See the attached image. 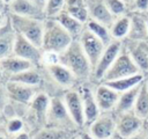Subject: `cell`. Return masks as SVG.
<instances>
[{
  "label": "cell",
  "instance_id": "cell-22",
  "mask_svg": "<svg viewBox=\"0 0 148 139\" xmlns=\"http://www.w3.org/2000/svg\"><path fill=\"white\" fill-rule=\"evenodd\" d=\"M32 66L34 65L30 61H28L23 58H20L15 54H12V56L6 57V58L0 60V67H1V70L3 72V75L7 80L12 75L17 74L22 71H25V70H28Z\"/></svg>",
  "mask_w": 148,
  "mask_h": 139
},
{
  "label": "cell",
  "instance_id": "cell-52",
  "mask_svg": "<svg viewBox=\"0 0 148 139\" xmlns=\"http://www.w3.org/2000/svg\"><path fill=\"white\" fill-rule=\"evenodd\" d=\"M10 1H12V0H6V2H7V5H8V3L10 2Z\"/></svg>",
  "mask_w": 148,
  "mask_h": 139
},
{
  "label": "cell",
  "instance_id": "cell-7",
  "mask_svg": "<svg viewBox=\"0 0 148 139\" xmlns=\"http://www.w3.org/2000/svg\"><path fill=\"white\" fill-rule=\"evenodd\" d=\"M136 73H140L138 66L134 64V61L132 60V58L130 57V54L127 53L125 47L123 46L121 51L117 56L116 60L113 61L111 67L104 74V76L102 79V82L131 76V75L136 74Z\"/></svg>",
  "mask_w": 148,
  "mask_h": 139
},
{
  "label": "cell",
  "instance_id": "cell-4",
  "mask_svg": "<svg viewBox=\"0 0 148 139\" xmlns=\"http://www.w3.org/2000/svg\"><path fill=\"white\" fill-rule=\"evenodd\" d=\"M8 13V12H7ZM9 20L15 29V31L35 45L42 47V39H43V31H44V20L32 19L28 16H21L13 13H8Z\"/></svg>",
  "mask_w": 148,
  "mask_h": 139
},
{
  "label": "cell",
  "instance_id": "cell-23",
  "mask_svg": "<svg viewBox=\"0 0 148 139\" xmlns=\"http://www.w3.org/2000/svg\"><path fill=\"white\" fill-rule=\"evenodd\" d=\"M69 34L74 39H79V37L81 36L82 31L86 28V23L81 22L80 20H77L76 17L72 16L69 13H67L66 10L60 12L56 17H54Z\"/></svg>",
  "mask_w": 148,
  "mask_h": 139
},
{
  "label": "cell",
  "instance_id": "cell-43",
  "mask_svg": "<svg viewBox=\"0 0 148 139\" xmlns=\"http://www.w3.org/2000/svg\"><path fill=\"white\" fill-rule=\"evenodd\" d=\"M0 13H7V2H6V0H0Z\"/></svg>",
  "mask_w": 148,
  "mask_h": 139
},
{
  "label": "cell",
  "instance_id": "cell-46",
  "mask_svg": "<svg viewBox=\"0 0 148 139\" xmlns=\"http://www.w3.org/2000/svg\"><path fill=\"white\" fill-rule=\"evenodd\" d=\"M106 139H123L120 136H118L117 133H114L113 136H111V137H109V138H106Z\"/></svg>",
  "mask_w": 148,
  "mask_h": 139
},
{
  "label": "cell",
  "instance_id": "cell-48",
  "mask_svg": "<svg viewBox=\"0 0 148 139\" xmlns=\"http://www.w3.org/2000/svg\"><path fill=\"white\" fill-rule=\"evenodd\" d=\"M3 79H5V75H3V72L0 67V82H3Z\"/></svg>",
  "mask_w": 148,
  "mask_h": 139
},
{
  "label": "cell",
  "instance_id": "cell-35",
  "mask_svg": "<svg viewBox=\"0 0 148 139\" xmlns=\"http://www.w3.org/2000/svg\"><path fill=\"white\" fill-rule=\"evenodd\" d=\"M59 56L60 53L53 52V51H44L42 54V65L47 66V65H53L59 63Z\"/></svg>",
  "mask_w": 148,
  "mask_h": 139
},
{
  "label": "cell",
  "instance_id": "cell-37",
  "mask_svg": "<svg viewBox=\"0 0 148 139\" xmlns=\"http://www.w3.org/2000/svg\"><path fill=\"white\" fill-rule=\"evenodd\" d=\"M9 102H10V100H9V96H8V93L6 89V85H5V82H0V111L3 112L6 110V108L8 107Z\"/></svg>",
  "mask_w": 148,
  "mask_h": 139
},
{
  "label": "cell",
  "instance_id": "cell-13",
  "mask_svg": "<svg viewBox=\"0 0 148 139\" xmlns=\"http://www.w3.org/2000/svg\"><path fill=\"white\" fill-rule=\"evenodd\" d=\"M14 54L30 61L34 66L42 65V47L35 45L32 42L16 32L15 44H14Z\"/></svg>",
  "mask_w": 148,
  "mask_h": 139
},
{
  "label": "cell",
  "instance_id": "cell-44",
  "mask_svg": "<svg viewBox=\"0 0 148 139\" xmlns=\"http://www.w3.org/2000/svg\"><path fill=\"white\" fill-rule=\"evenodd\" d=\"M6 120H7V117H6V115H5L2 111H0V126H5V124H6Z\"/></svg>",
  "mask_w": 148,
  "mask_h": 139
},
{
  "label": "cell",
  "instance_id": "cell-9",
  "mask_svg": "<svg viewBox=\"0 0 148 139\" xmlns=\"http://www.w3.org/2000/svg\"><path fill=\"white\" fill-rule=\"evenodd\" d=\"M116 116V133L123 139L133 136L143 129L145 120L140 118L133 110L114 114Z\"/></svg>",
  "mask_w": 148,
  "mask_h": 139
},
{
  "label": "cell",
  "instance_id": "cell-55",
  "mask_svg": "<svg viewBox=\"0 0 148 139\" xmlns=\"http://www.w3.org/2000/svg\"><path fill=\"white\" fill-rule=\"evenodd\" d=\"M147 14H148V13H147Z\"/></svg>",
  "mask_w": 148,
  "mask_h": 139
},
{
  "label": "cell",
  "instance_id": "cell-49",
  "mask_svg": "<svg viewBox=\"0 0 148 139\" xmlns=\"http://www.w3.org/2000/svg\"><path fill=\"white\" fill-rule=\"evenodd\" d=\"M123 1L126 3V6H127V8H128V7H130V5L132 3V1H133V0H123Z\"/></svg>",
  "mask_w": 148,
  "mask_h": 139
},
{
  "label": "cell",
  "instance_id": "cell-31",
  "mask_svg": "<svg viewBox=\"0 0 148 139\" xmlns=\"http://www.w3.org/2000/svg\"><path fill=\"white\" fill-rule=\"evenodd\" d=\"M86 27L91 31L94 32L105 45H109L112 41H113V37L110 32V28L106 27L105 24L103 23H99L97 22L96 20H92V19H89L86 23Z\"/></svg>",
  "mask_w": 148,
  "mask_h": 139
},
{
  "label": "cell",
  "instance_id": "cell-1",
  "mask_svg": "<svg viewBox=\"0 0 148 139\" xmlns=\"http://www.w3.org/2000/svg\"><path fill=\"white\" fill-rule=\"evenodd\" d=\"M59 63L72 71L80 83L90 82L92 67L79 39H73L69 46L60 53Z\"/></svg>",
  "mask_w": 148,
  "mask_h": 139
},
{
  "label": "cell",
  "instance_id": "cell-11",
  "mask_svg": "<svg viewBox=\"0 0 148 139\" xmlns=\"http://www.w3.org/2000/svg\"><path fill=\"white\" fill-rule=\"evenodd\" d=\"M79 41H80V44H81L84 53L87 54V57L91 64V67L94 70L96 64L98 63L99 57L102 56L103 51L105 50L106 45L94 32H91L87 27L84 28L81 36L79 37Z\"/></svg>",
  "mask_w": 148,
  "mask_h": 139
},
{
  "label": "cell",
  "instance_id": "cell-16",
  "mask_svg": "<svg viewBox=\"0 0 148 139\" xmlns=\"http://www.w3.org/2000/svg\"><path fill=\"white\" fill-rule=\"evenodd\" d=\"M90 83L91 82H83V83L79 85V92L81 94L82 103H83L86 126H88L90 123H92L101 114V110H99L96 98H95L94 87Z\"/></svg>",
  "mask_w": 148,
  "mask_h": 139
},
{
  "label": "cell",
  "instance_id": "cell-25",
  "mask_svg": "<svg viewBox=\"0 0 148 139\" xmlns=\"http://www.w3.org/2000/svg\"><path fill=\"white\" fill-rule=\"evenodd\" d=\"M75 133L68 130L45 125L31 133V139H71Z\"/></svg>",
  "mask_w": 148,
  "mask_h": 139
},
{
  "label": "cell",
  "instance_id": "cell-32",
  "mask_svg": "<svg viewBox=\"0 0 148 139\" xmlns=\"http://www.w3.org/2000/svg\"><path fill=\"white\" fill-rule=\"evenodd\" d=\"M5 129H6L7 133L10 134V136L16 134V133H18L21 131L28 130L25 120L22 117H18V116H13V117L7 118L6 124H5Z\"/></svg>",
  "mask_w": 148,
  "mask_h": 139
},
{
  "label": "cell",
  "instance_id": "cell-54",
  "mask_svg": "<svg viewBox=\"0 0 148 139\" xmlns=\"http://www.w3.org/2000/svg\"><path fill=\"white\" fill-rule=\"evenodd\" d=\"M147 25H148V21H147Z\"/></svg>",
  "mask_w": 148,
  "mask_h": 139
},
{
  "label": "cell",
  "instance_id": "cell-41",
  "mask_svg": "<svg viewBox=\"0 0 148 139\" xmlns=\"http://www.w3.org/2000/svg\"><path fill=\"white\" fill-rule=\"evenodd\" d=\"M0 139H10V134L7 133L5 126H0Z\"/></svg>",
  "mask_w": 148,
  "mask_h": 139
},
{
  "label": "cell",
  "instance_id": "cell-14",
  "mask_svg": "<svg viewBox=\"0 0 148 139\" xmlns=\"http://www.w3.org/2000/svg\"><path fill=\"white\" fill-rule=\"evenodd\" d=\"M62 98L65 102V105L74 120L75 125L77 126L79 130H82L86 127V122H84V111H83V103H82V97L79 90L72 88L66 90L62 94Z\"/></svg>",
  "mask_w": 148,
  "mask_h": 139
},
{
  "label": "cell",
  "instance_id": "cell-30",
  "mask_svg": "<svg viewBox=\"0 0 148 139\" xmlns=\"http://www.w3.org/2000/svg\"><path fill=\"white\" fill-rule=\"evenodd\" d=\"M133 111L143 120H146V118L148 117V88L143 81L140 85Z\"/></svg>",
  "mask_w": 148,
  "mask_h": 139
},
{
  "label": "cell",
  "instance_id": "cell-40",
  "mask_svg": "<svg viewBox=\"0 0 148 139\" xmlns=\"http://www.w3.org/2000/svg\"><path fill=\"white\" fill-rule=\"evenodd\" d=\"M77 133H79V137H80L81 139H95V138L89 133V131H86V130H83V129L80 130Z\"/></svg>",
  "mask_w": 148,
  "mask_h": 139
},
{
  "label": "cell",
  "instance_id": "cell-33",
  "mask_svg": "<svg viewBox=\"0 0 148 139\" xmlns=\"http://www.w3.org/2000/svg\"><path fill=\"white\" fill-rule=\"evenodd\" d=\"M65 8V0H47L45 3V16L46 19H54Z\"/></svg>",
  "mask_w": 148,
  "mask_h": 139
},
{
  "label": "cell",
  "instance_id": "cell-2",
  "mask_svg": "<svg viewBox=\"0 0 148 139\" xmlns=\"http://www.w3.org/2000/svg\"><path fill=\"white\" fill-rule=\"evenodd\" d=\"M73 39L71 34L56 19L44 20L42 50L61 53L69 46Z\"/></svg>",
  "mask_w": 148,
  "mask_h": 139
},
{
  "label": "cell",
  "instance_id": "cell-26",
  "mask_svg": "<svg viewBox=\"0 0 148 139\" xmlns=\"http://www.w3.org/2000/svg\"><path fill=\"white\" fill-rule=\"evenodd\" d=\"M143 79H145V75L142 73H136V74H133L131 76H126V78H121V79H117V80H111V81H104L103 83H105L110 88L117 90L118 93H123V92H126V90L140 85L143 81Z\"/></svg>",
  "mask_w": 148,
  "mask_h": 139
},
{
  "label": "cell",
  "instance_id": "cell-39",
  "mask_svg": "<svg viewBox=\"0 0 148 139\" xmlns=\"http://www.w3.org/2000/svg\"><path fill=\"white\" fill-rule=\"evenodd\" d=\"M125 139H147V136H146L145 129H142V130H140L139 132H136V133H134L133 136L127 137V138H125Z\"/></svg>",
  "mask_w": 148,
  "mask_h": 139
},
{
  "label": "cell",
  "instance_id": "cell-29",
  "mask_svg": "<svg viewBox=\"0 0 148 139\" xmlns=\"http://www.w3.org/2000/svg\"><path fill=\"white\" fill-rule=\"evenodd\" d=\"M130 24H131V21H130L128 13L116 17L113 23L110 27V32L113 39H120V41L125 39L130 31Z\"/></svg>",
  "mask_w": 148,
  "mask_h": 139
},
{
  "label": "cell",
  "instance_id": "cell-15",
  "mask_svg": "<svg viewBox=\"0 0 148 139\" xmlns=\"http://www.w3.org/2000/svg\"><path fill=\"white\" fill-rule=\"evenodd\" d=\"M5 85H6V89H7L10 102L18 103V104L28 105L34 98V96L39 92L37 89L38 87L24 85V83L12 81V80H6Z\"/></svg>",
  "mask_w": 148,
  "mask_h": 139
},
{
  "label": "cell",
  "instance_id": "cell-5",
  "mask_svg": "<svg viewBox=\"0 0 148 139\" xmlns=\"http://www.w3.org/2000/svg\"><path fill=\"white\" fill-rule=\"evenodd\" d=\"M46 125L59 127L64 130H68L72 132H79L80 130L75 125L74 120L72 119L62 96H51L50 98V105L46 117Z\"/></svg>",
  "mask_w": 148,
  "mask_h": 139
},
{
  "label": "cell",
  "instance_id": "cell-28",
  "mask_svg": "<svg viewBox=\"0 0 148 139\" xmlns=\"http://www.w3.org/2000/svg\"><path fill=\"white\" fill-rule=\"evenodd\" d=\"M64 10L83 23H87V21L89 20V13L84 0H65Z\"/></svg>",
  "mask_w": 148,
  "mask_h": 139
},
{
  "label": "cell",
  "instance_id": "cell-10",
  "mask_svg": "<svg viewBox=\"0 0 148 139\" xmlns=\"http://www.w3.org/2000/svg\"><path fill=\"white\" fill-rule=\"evenodd\" d=\"M123 46L138 66L140 73L143 75L148 74V42L146 41H133L125 38L123 39Z\"/></svg>",
  "mask_w": 148,
  "mask_h": 139
},
{
  "label": "cell",
  "instance_id": "cell-53",
  "mask_svg": "<svg viewBox=\"0 0 148 139\" xmlns=\"http://www.w3.org/2000/svg\"><path fill=\"white\" fill-rule=\"evenodd\" d=\"M145 122H147V123H148V117H147V118H146V120H145Z\"/></svg>",
  "mask_w": 148,
  "mask_h": 139
},
{
  "label": "cell",
  "instance_id": "cell-38",
  "mask_svg": "<svg viewBox=\"0 0 148 139\" xmlns=\"http://www.w3.org/2000/svg\"><path fill=\"white\" fill-rule=\"evenodd\" d=\"M10 139H31V133L28 130H24L16 134L10 136Z\"/></svg>",
  "mask_w": 148,
  "mask_h": 139
},
{
  "label": "cell",
  "instance_id": "cell-36",
  "mask_svg": "<svg viewBox=\"0 0 148 139\" xmlns=\"http://www.w3.org/2000/svg\"><path fill=\"white\" fill-rule=\"evenodd\" d=\"M128 12L148 13V0H133L128 7Z\"/></svg>",
  "mask_w": 148,
  "mask_h": 139
},
{
  "label": "cell",
  "instance_id": "cell-19",
  "mask_svg": "<svg viewBox=\"0 0 148 139\" xmlns=\"http://www.w3.org/2000/svg\"><path fill=\"white\" fill-rule=\"evenodd\" d=\"M130 15V31L126 38L133 41H146L148 42V14L139 12H128Z\"/></svg>",
  "mask_w": 148,
  "mask_h": 139
},
{
  "label": "cell",
  "instance_id": "cell-45",
  "mask_svg": "<svg viewBox=\"0 0 148 139\" xmlns=\"http://www.w3.org/2000/svg\"><path fill=\"white\" fill-rule=\"evenodd\" d=\"M36 3H38L39 6H42V7H44L45 8V3H46V1L47 0H34Z\"/></svg>",
  "mask_w": 148,
  "mask_h": 139
},
{
  "label": "cell",
  "instance_id": "cell-47",
  "mask_svg": "<svg viewBox=\"0 0 148 139\" xmlns=\"http://www.w3.org/2000/svg\"><path fill=\"white\" fill-rule=\"evenodd\" d=\"M143 129H145V132H146V136H147V139H148V123L147 122H145Z\"/></svg>",
  "mask_w": 148,
  "mask_h": 139
},
{
  "label": "cell",
  "instance_id": "cell-27",
  "mask_svg": "<svg viewBox=\"0 0 148 139\" xmlns=\"http://www.w3.org/2000/svg\"><path fill=\"white\" fill-rule=\"evenodd\" d=\"M140 85H138V86H135V87H133L126 92L120 93L118 102H117L116 108L113 110L114 114H120V112H126V111L133 110L134 103L136 100V95H138L139 89H140Z\"/></svg>",
  "mask_w": 148,
  "mask_h": 139
},
{
  "label": "cell",
  "instance_id": "cell-20",
  "mask_svg": "<svg viewBox=\"0 0 148 139\" xmlns=\"http://www.w3.org/2000/svg\"><path fill=\"white\" fill-rule=\"evenodd\" d=\"M84 1L88 8L89 19L96 20L97 22L103 23L110 28L116 17L108 9L105 0H84Z\"/></svg>",
  "mask_w": 148,
  "mask_h": 139
},
{
  "label": "cell",
  "instance_id": "cell-21",
  "mask_svg": "<svg viewBox=\"0 0 148 139\" xmlns=\"http://www.w3.org/2000/svg\"><path fill=\"white\" fill-rule=\"evenodd\" d=\"M16 38V31L9 20L0 27V60L14 54V44Z\"/></svg>",
  "mask_w": 148,
  "mask_h": 139
},
{
  "label": "cell",
  "instance_id": "cell-50",
  "mask_svg": "<svg viewBox=\"0 0 148 139\" xmlns=\"http://www.w3.org/2000/svg\"><path fill=\"white\" fill-rule=\"evenodd\" d=\"M143 82L146 83V86H147V88H148V74H147V75H145V79H143Z\"/></svg>",
  "mask_w": 148,
  "mask_h": 139
},
{
  "label": "cell",
  "instance_id": "cell-17",
  "mask_svg": "<svg viewBox=\"0 0 148 139\" xmlns=\"http://www.w3.org/2000/svg\"><path fill=\"white\" fill-rule=\"evenodd\" d=\"M7 12L38 20L46 19L44 7L36 3L34 0H12L7 5Z\"/></svg>",
  "mask_w": 148,
  "mask_h": 139
},
{
  "label": "cell",
  "instance_id": "cell-24",
  "mask_svg": "<svg viewBox=\"0 0 148 139\" xmlns=\"http://www.w3.org/2000/svg\"><path fill=\"white\" fill-rule=\"evenodd\" d=\"M8 80L12 81H16V82H21L24 85H29V86H35V87H39L43 85V73H42V68L40 66H32L25 71H22L17 74L12 75Z\"/></svg>",
  "mask_w": 148,
  "mask_h": 139
},
{
  "label": "cell",
  "instance_id": "cell-18",
  "mask_svg": "<svg viewBox=\"0 0 148 139\" xmlns=\"http://www.w3.org/2000/svg\"><path fill=\"white\" fill-rule=\"evenodd\" d=\"M94 94L101 112L113 111L120 95V93L110 88L103 82L94 86Z\"/></svg>",
  "mask_w": 148,
  "mask_h": 139
},
{
  "label": "cell",
  "instance_id": "cell-34",
  "mask_svg": "<svg viewBox=\"0 0 148 139\" xmlns=\"http://www.w3.org/2000/svg\"><path fill=\"white\" fill-rule=\"evenodd\" d=\"M105 2L108 6V9L114 17H118L128 13V8L123 0H105Z\"/></svg>",
  "mask_w": 148,
  "mask_h": 139
},
{
  "label": "cell",
  "instance_id": "cell-51",
  "mask_svg": "<svg viewBox=\"0 0 148 139\" xmlns=\"http://www.w3.org/2000/svg\"><path fill=\"white\" fill-rule=\"evenodd\" d=\"M71 139H81V138L79 137V133H75V134H74V136H73Z\"/></svg>",
  "mask_w": 148,
  "mask_h": 139
},
{
  "label": "cell",
  "instance_id": "cell-3",
  "mask_svg": "<svg viewBox=\"0 0 148 139\" xmlns=\"http://www.w3.org/2000/svg\"><path fill=\"white\" fill-rule=\"evenodd\" d=\"M50 98L51 96L43 90H39L31 102L28 104L25 115L23 119L25 120L27 129L30 133L35 132L36 130L43 127L46 125V117L50 105Z\"/></svg>",
  "mask_w": 148,
  "mask_h": 139
},
{
  "label": "cell",
  "instance_id": "cell-6",
  "mask_svg": "<svg viewBox=\"0 0 148 139\" xmlns=\"http://www.w3.org/2000/svg\"><path fill=\"white\" fill-rule=\"evenodd\" d=\"M40 68H42L43 78L50 80L53 85L61 88L64 92L80 85L79 80L72 73V71H69L66 66H64L60 63L47 65V66L40 65Z\"/></svg>",
  "mask_w": 148,
  "mask_h": 139
},
{
  "label": "cell",
  "instance_id": "cell-42",
  "mask_svg": "<svg viewBox=\"0 0 148 139\" xmlns=\"http://www.w3.org/2000/svg\"><path fill=\"white\" fill-rule=\"evenodd\" d=\"M8 20V13H0V27H2Z\"/></svg>",
  "mask_w": 148,
  "mask_h": 139
},
{
  "label": "cell",
  "instance_id": "cell-8",
  "mask_svg": "<svg viewBox=\"0 0 148 139\" xmlns=\"http://www.w3.org/2000/svg\"><path fill=\"white\" fill-rule=\"evenodd\" d=\"M121 47H123V41H120V39H113L109 45H106L105 50L103 51L102 56L98 59V63L96 64L95 68L92 70L90 82H92V83L102 82L104 74L106 73V71L111 67V65L116 60L117 56L121 51Z\"/></svg>",
  "mask_w": 148,
  "mask_h": 139
},
{
  "label": "cell",
  "instance_id": "cell-12",
  "mask_svg": "<svg viewBox=\"0 0 148 139\" xmlns=\"http://www.w3.org/2000/svg\"><path fill=\"white\" fill-rule=\"evenodd\" d=\"M89 133L95 139H106L116 133V116L113 111L101 112L88 126Z\"/></svg>",
  "mask_w": 148,
  "mask_h": 139
}]
</instances>
